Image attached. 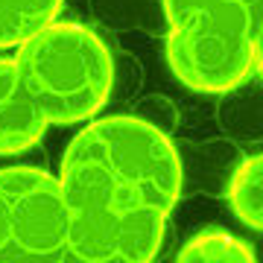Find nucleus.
Segmentation results:
<instances>
[{"label":"nucleus","instance_id":"1","mask_svg":"<svg viewBox=\"0 0 263 263\" xmlns=\"http://www.w3.org/2000/svg\"><path fill=\"white\" fill-rule=\"evenodd\" d=\"M184 167L155 123L114 114L67 143L59 170L70 226V260L146 263L161 252Z\"/></svg>","mask_w":263,"mask_h":263},{"label":"nucleus","instance_id":"2","mask_svg":"<svg viewBox=\"0 0 263 263\" xmlns=\"http://www.w3.org/2000/svg\"><path fill=\"white\" fill-rule=\"evenodd\" d=\"M263 0H164L167 62L196 94H231L260 65Z\"/></svg>","mask_w":263,"mask_h":263},{"label":"nucleus","instance_id":"3","mask_svg":"<svg viewBox=\"0 0 263 263\" xmlns=\"http://www.w3.org/2000/svg\"><path fill=\"white\" fill-rule=\"evenodd\" d=\"M15 50V65L50 126L85 123L105 108L114 62L94 29L53 21Z\"/></svg>","mask_w":263,"mask_h":263},{"label":"nucleus","instance_id":"4","mask_svg":"<svg viewBox=\"0 0 263 263\" xmlns=\"http://www.w3.org/2000/svg\"><path fill=\"white\" fill-rule=\"evenodd\" d=\"M70 260L65 196L47 170H0V263Z\"/></svg>","mask_w":263,"mask_h":263},{"label":"nucleus","instance_id":"5","mask_svg":"<svg viewBox=\"0 0 263 263\" xmlns=\"http://www.w3.org/2000/svg\"><path fill=\"white\" fill-rule=\"evenodd\" d=\"M47 129L50 123L38 111L15 56L0 59V155H21L32 149Z\"/></svg>","mask_w":263,"mask_h":263},{"label":"nucleus","instance_id":"6","mask_svg":"<svg viewBox=\"0 0 263 263\" xmlns=\"http://www.w3.org/2000/svg\"><path fill=\"white\" fill-rule=\"evenodd\" d=\"M65 0H0V50L24 44L59 18Z\"/></svg>","mask_w":263,"mask_h":263},{"label":"nucleus","instance_id":"7","mask_svg":"<svg viewBox=\"0 0 263 263\" xmlns=\"http://www.w3.org/2000/svg\"><path fill=\"white\" fill-rule=\"evenodd\" d=\"M228 205L240 222L260 231L263 228V161L260 155H246L228 179Z\"/></svg>","mask_w":263,"mask_h":263},{"label":"nucleus","instance_id":"8","mask_svg":"<svg viewBox=\"0 0 263 263\" xmlns=\"http://www.w3.org/2000/svg\"><path fill=\"white\" fill-rule=\"evenodd\" d=\"M176 260H184V263H199V260L252 263L254 249L246 246L243 240H237L234 234H226V231H202V234H196L193 240H187V243L181 246Z\"/></svg>","mask_w":263,"mask_h":263}]
</instances>
